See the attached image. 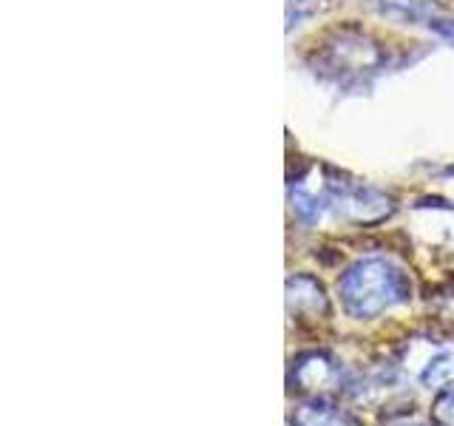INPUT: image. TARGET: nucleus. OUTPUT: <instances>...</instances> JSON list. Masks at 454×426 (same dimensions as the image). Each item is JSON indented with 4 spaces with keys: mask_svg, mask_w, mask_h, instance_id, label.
<instances>
[{
    "mask_svg": "<svg viewBox=\"0 0 454 426\" xmlns=\"http://www.w3.org/2000/svg\"><path fill=\"white\" fill-rule=\"evenodd\" d=\"M409 279L387 259H364L352 264L338 281L344 307L355 319H372L409 298Z\"/></svg>",
    "mask_w": 454,
    "mask_h": 426,
    "instance_id": "1",
    "label": "nucleus"
},
{
    "mask_svg": "<svg viewBox=\"0 0 454 426\" xmlns=\"http://www.w3.org/2000/svg\"><path fill=\"white\" fill-rule=\"evenodd\" d=\"M293 208L307 222H318L330 210L355 222H375L389 213V202L380 193L326 179H301L293 185Z\"/></svg>",
    "mask_w": 454,
    "mask_h": 426,
    "instance_id": "2",
    "label": "nucleus"
},
{
    "mask_svg": "<svg viewBox=\"0 0 454 426\" xmlns=\"http://www.w3.org/2000/svg\"><path fill=\"white\" fill-rule=\"evenodd\" d=\"M338 378V367L326 359V355H304V359H298L295 364V381H298V390H316L318 383H333Z\"/></svg>",
    "mask_w": 454,
    "mask_h": 426,
    "instance_id": "3",
    "label": "nucleus"
},
{
    "mask_svg": "<svg viewBox=\"0 0 454 426\" xmlns=\"http://www.w3.org/2000/svg\"><path fill=\"white\" fill-rule=\"evenodd\" d=\"M298 426H358L349 412H340L338 406L326 401H312L298 409Z\"/></svg>",
    "mask_w": 454,
    "mask_h": 426,
    "instance_id": "4",
    "label": "nucleus"
},
{
    "mask_svg": "<svg viewBox=\"0 0 454 426\" xmlns=\"http://www.w3.org/2000/svg\"><path fill=\"white\" fill-rule=\"evenodd\" d=\"M304 307H309L312 312H318L326 307L324 302V290L318 281H312L307 276H298L290 281V310L304 312Z\"/></svg>",
    "mask_w": 454,
    "mask_h": 426,
    "instance_id": "5",
    "label": "nucleus"
},
{
    "mask_svg": "<svg viewBox=\"0 0 454 426\" xmlns=\"http://www.w3.org/2000/svg\"><path fill=\"white\" fill-rule=\"evenodd\" d=\"M434 421L440 426H454V387L440 392V398L434 401Z\"/></svg>",
    "mask_w": 454,
    "mask_h": 426,
    "instance_id": "6",
    "label": "nucleus"
},
{
    "mask_svg": "<svg viewBox=\"0 0 454 426\" xmlns=\"http://www.w3.org/2000/svg\"><path fill=\"white\" fill-rule=\"evenodd\" d=\"M318 6V0H287V12H290V20H293V14L295 18H301V14L312 12Z\"/></svg>",
    "mask_w": 454,
    "mask_h": 426,
    "instance_id": "7",
    "label": "nucleus"
},
{
    "mask_svg": "<svg viewBox=\"0 0 454 426\" xmlns=\"http://www.w3.org/2000/svg\"><path fill=\"white\" fill-rule=\"evenodd\" d=\"M432 26H434V32H437V35H443L446 40H451V43H454V23L437 20V23H432Z\"/></svg>",
    "mask_w": 454,
    "mask_h": 426,
    "instance_id": "8",
    "label": "nucleus"
},
{
    "mask_svg": "<svg viewBox=\"0 0 454 426\" xmlns=\"http://www.w3.org/2000/svg\"><path fill=\"white\" fill-rule=\"evenodd\" d=\"M392 426H403V423H392Z\"/></svg>",
    "mask_w": 454,
    "mask_h": 426,
    "instance_id": "9",
    "label": "nucleus"
}]
</instances>
